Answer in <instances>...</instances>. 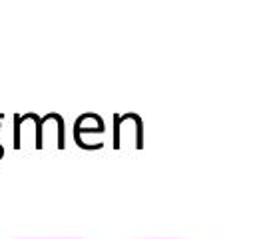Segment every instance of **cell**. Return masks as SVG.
<instances>
[{"mask_svg": "<svg viewBox=\"0 0 253 239\" xmlns=\"http://www.w3.org/2000/svg\"><path fill=\"white\" fill-rule=\"evenodd\" d=\"M42 239H48V237H42ZM56 239H64V237H56ZM70 239H76V237H70Z\"/></svg>", "mask_w": 253, "mask_h": 239, "instance_id": "1", "label": "cell"}]
</instances>
